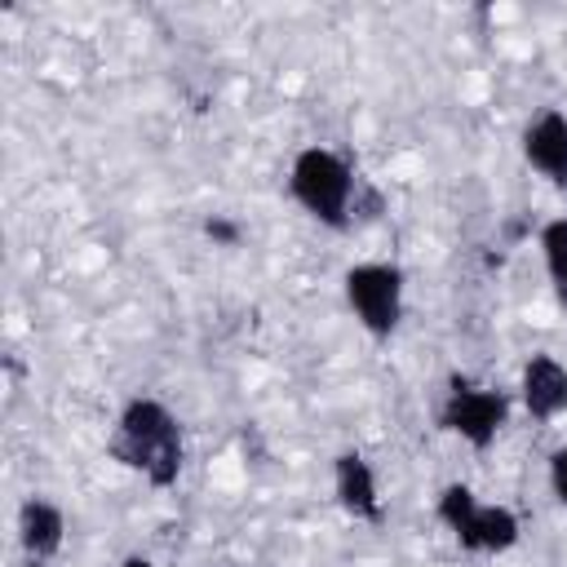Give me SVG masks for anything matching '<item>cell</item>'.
I'll return each instance as SVG.
<instances>
[{"label": "cell", "mask_w": 567, "mask_h": 567, "mask_svg": "<svg viewBox=\"0 0 567 567\" xmlns=\"http://www.w3.org/2000/svg\"><path fill=\"white\" fill-rule=\"evenodd\" d=\"M332 496L337 505L354 518V523H381L385 518V496H381V483H377V470L363 452L346 447L332 456Z\"/></svg>", "instance_id": "52a82bcc"}, {"label": "cell", "mask_w": 567, "mask_h": 567, "mask_svg": "<svg viewBox=\"0 0 567 567\" xmlns=\"http://www.w3.org/2000/svg\"><path fill=\"white\" fill-rule=\"evenodd\" d=\"M518 403L536 425H549L567 412V363L549 350H536L518 368Z\"/></svg>", "instance_id": "8992f818"}, {"label": "cell", "mask_w": 567, "mask_h": 567, "mask_svg": "<svg viewBox=\"0 0 567 567\" xmlns=\"http://www.w3.org/2000/svg\"><path fill=\"white\" fill-rule=\"evenodd\" d=\"M106 456L133 474H142L151 487H173L186 470V430L177 412L155 394H133L106 439Z\"/></svg>", "instance_id": "6da1fadb"}, {"label": "cell", "mask_w": 567, "mask_h": 567, "mask_svg": "<svg viewBox=\"0 0 567 567\" xmlns=\"http://www.w3.org/2000/svg\"><path fill=\"white\" fill-rule=\"evenodd\" d=\"M523 159L536 177H545L554 190H567V115L558 106H545L523 124Z\"/></svg>", "instance_id": "9c48e42d"}, {"label": "cell", "mask_w": 567, "mask_h": 567, "mask_svg": "<svg viewBox=\"0 0 567 567\" xmlns=\"http://www.w3.org/2000/svg\"><path fill=\"white\" fill-rule=\"evenodd\" d=\"M341 292L346 306L354 315V323L377 337L390 341L403 323V301H408V275L399 261H354L341 275Z\"/></svg>", "instance_id": "277c9868"}, {"label": "cell", "mask_w": 567, "mask_h": 567, "mask_svg": "<svg viewBox=\"0 0 567 567\" xmlns=\"http://www.w3.org/2000/svg\"><path fill=\"white\" fill-rule=\"evenodd\" d=\"M536 248H540V261H545L554 301L567 310V217L540 221V226H536Z\"/></svg>", "instance_id": "30bf717a"}, {"label": "cell", "mask_w": 567, "mask_h": 567, "mask_svg": "<svg viewBox=\"0 0 567 567\" xmlns=\"http://www.w3.org/2000/svg\"><path fill=\"white\" fill-rule=\"evenodd\" d=\"M549 492H554V501L567 509V443L549 452Z\"/></svg>", "instance_id": "4fadbf2b"}, {"label": "cell", "mask_w": 567, "mask_h": 567, "mask_svg": "<svg viewBox=\"0 0 567 567\" xmlns=\"http://www.w3.org/2000/svg\"><path fill=\"white\" fill-rule=\"evenodd\" d=\"M509 421V394L496 385H483L465 372L447 377L443 403H439V430L461 439L470 452H487Z\"/></svg>", "instance_id": "5b68a950"}, {"label": "cell", "mask_w": 567, "mask_h": 567, "mask_svg": "<svg viewBox=\"0 0 567 567\" xmlns=\"http://www.w3.org/2000/svg\"><path fill=\"white\" fill-rule=\"evenodd\" d=\"M115 567H155V563H151L146 554H124V558H120Z\"/></svg>", "instance_id": "5bb4252c"}, {"label": "cell", "mask_w": 567, "mask_h": 567, "mask_svg": "<svg viewBox=\"0 0 567 567\" xmlns=\"http://www.w3.org/2000/svg\"><path fill=\"white\" fill-rule=\"evenodd\" d=\"M217 248H239L244 244V226L235 221V217H226V213H213V217H204V226H199Z\"/></svg>", "instance_id": "7c38bea8"}, {"label": "cell", "mask_w": 567, "mask_h": 567, "mask_svg": "<svg viewBox=\"0 0 567 567\" xmlns=\"http://www.w3.org/2000/svg\"><path fill=\"white\" fill-rule=\"evenodd\" d=\"M434 518L465 554H509L523 540V523L509 505H487L470 483H443L434 496Z\"/></svg>", "instance_id": "3957f363"}, {"label": "cell", "mask_w": 567, "mask_h": 567, "mask_svg": "<svg viewBox=\"0 0 567 567\" xmlns=\"http://www.w3.org/2000/svg\"><path fill=\"white\" fill-rule=\"evenodd\" d=\"M385 213V195L359 177V190H354V204H350V226H372L377 217Z\"/></svg>", "instance_id": "8fae6325"}, {"label": "cell", "mask_w": 567, "mask_h": 567, "mask_svg": "<svg viewBox=\"0 0 567 567\" xmlns=\"http://www.w3.org/2000/svg\"><path fill=\"white\" fill-rule=\"evenodd\" d=\"M13 532H18V549L27 567H49L66 545V509L49 496H27L18 505Z\"/></svg>", "instance_id": "ba28073f"}, {"label": "cell", "mask_w": 567, "mask_h": 567, "mask_svg": "<svg viewBox=\"0 0 567 567\" xmlns=\"http://www.w3.org/2000/svg\"><path fill=\"white\" fill-rule=\"evenodd\" d=\"M359 177L332 146H301L288 164V195L292 204L319 221L323 230H350V204H354Z\"/></svg>", "instance_id": "7a4b0ae2"}]
</instances>
